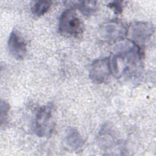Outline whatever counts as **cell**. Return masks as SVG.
<instances>
[{
    "instance_id": "1",
    "label": "cell",
    "mask_w": 156,
    "mask_h": 156,
    "mask_svg": "<svg viewBox=\"0 0 156 156\" xmlns=\"http://www.w3.org/2000/svg\"><path fill=\"white\" fill-rule=\"evenodd\" d=\"M141 48L131 40L122 41L110 56L112 74L117 77H132L141 69Z\"/></svg>"
},
{
    "instance_id": "2",
    "label": "cell",
    "mask_w": 156,
    "mask_h": 156,
    "mask_svg": "<svg viewBox=\"0 0 156 156\" xmlns=\"http://www.w3.org/2000/svg\"><path fill=\"white\" fill-rule=\"evenodd\" d=\"M59 33L68 37H77L83 33V23L73 8L64 10L59 18Z\"/></svg>"
},
{
    "instance_id": "3",
    "label": "cell",
    "mask_w": 156,
    "mask_h": 156,
    "mask_svg": "<svg viewBox=\"0 0 156 156\" xmlns=\"http://www.w3.org/2000/svg\"><path fill=\"white\" fill-rule=\"evenodd\" d=\"M55 121L53 113V107L47 104L40 107L34 120V131L39 137L50 136L54 132Z\"/></svg>"
},
{
    "instance_id": "4",
    "label": "cell",
    "mask_w": 156,
    "mask_h": 156,
    "mask_svg": "<svg viewBox=\"0 0 156 156\" xmlns=\"http://www.w3.org/2000/svg\"><path fill=\"white\" fill-rule=\"evenodd\" d=\"M101 37L108 43H115L122 41L127 35L128 27L119 20L107 21L99 29Z\"/></svg>"
},
{
    "instance_id": "5",
    "label": "cell",
    "mask_w": 156,
    "mask_h": 156,
    "mask_svg": "<svg viewBox=\"0 0 156 156\" xmlns=\"http://www.w3.org/2000/svg\"><path fill=\"white\" fill-rule=\"evenodd\" d=\"M154 32V27L151 23L145 21H136L130 24L128 27L127 35L129 39L136 44L140 48L146 41L149 40Z\"/></svg>"
},
{
    "instance_id": "6",
    "label": "cell",
    "mask_w": 156,
    "mask_h": 156,
    "mask_svg": "<svg viewBox=\"0 0 156 156\" xmlns=\"http://www.w3.org/2000/svg\"><path fill=\"white\" fill-rule=\"evenodd\" d=\"M112 74L110 57L95 60L91 65L89 70V77L96 83L105 82Z\"/></svg>"
},
{
    "instance_id": "7",
    "label": "cell",
    "mask_w": 156,
    "mask_h": 156,
    "mask_svg": "<svg viewBox=\"0 0 156 156\" xmlns=\"http://www.w3.org/2000/svg\"><path fill=\"white\" fill-rule=\"evenodd\" d=\"M7 46L9 53L17 60L23 59L27 52V44L24 39L15 30H12L9 37Z\"/></svg>"
},
{
    "instance_id": "8",
    "label": "cell",
    "mask_w": 156,
    "mask_h": 156,
    "mask_svg": "<svg viewBox=\"0 0 156 156\" xmlns=\"http://www.w3.org/2000/svg\"><path fill=\"white\" fill-rule=\"evenodd\" d=\"M98 143L102 149H110L118 144V137L116 131L108 124L104 125L97 136Z\"/></svg>"
},
{
    "instance_id": "9",
    "label": "cell",
    "mask_w": 156,
    "mask_h": 156,
    "mask_svg": "<svg viewBox=\"0 0 156 156\" xmlns=\"http://www.w3.org/2000/svg\"><path fill=\"white\" fill-rule=\"evenodd\" d=\"M66 141L67 144L73 149H78L83 144V140L78 132L74 128H69L66 135Z\"/></svg>"
},
{
    "instance_id": "10",
    "label": "cell",
    "mask_w": 156,
    "mask_h": 156,
    "mask_svg": "<svg viewBox=\"0 0 156 156\" xmlns=\"http://www.w3.org/2000/svg\"><path fill=\"white\" fill-rule=\"evenodd\" d=\"M52 2L51 1H35L31 7L32 13L38 17L44 15L49 10Z\"/></svg>"
},
{
    "instance_id": "11",
    "label": "cell",
    "mask_w": 156,
    "mask_h": 156,
    "mask_svg": "<svg viewBox=\"0 0 156 156\" xmlns=\"http://www.w3.org/2000/svg\"><path fill=\"white\" fill-rule=\"evenodd\" d=\"M80 12L85 16H90L93 15L97 10L96 1H80L77 2L75 5Z\"/></svg>"
},
{
    "instance_id": "12",
    "label": "cell",
    "mask_w": 156,
    "mask_h": 156,
    "mask_svg": "<svg viewBox=\"0 0 156 156\" xmlns=\"http://www.w3.org/2000/svg\"><path fill=\"white\" fill-rule=\"evenodd\" d=\"M10 110L9 104L5 101H1V126L4 122H5L7 119L9 112Z\"/></svg>"
},
{
    "instance_id": "13",
    "label": "cell",
    "mask_w": 156,
    "mask_h": 156,
    "mask_svg": "<svg viewBox=\"0 0 156 156\" xmlns=\"http://www.w3.org/2000/svg\"><path fill=\"white\" fill-rule=\"evenodd\" d=\"M107 6L112 9L116 14H121L122 12V5L121 1H113L109 3Z\"/></svg>"
}]
</instances>
